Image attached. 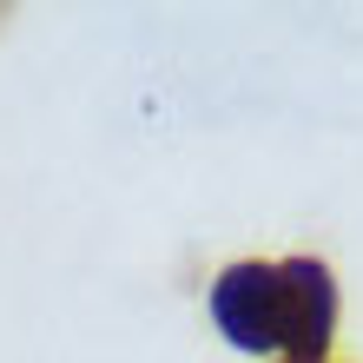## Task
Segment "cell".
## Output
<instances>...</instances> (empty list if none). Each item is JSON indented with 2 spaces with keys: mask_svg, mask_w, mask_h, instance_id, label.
I'll return each mask as SVG.
<instances>
[{
  "mask_svg": "<svg viewBox=\"0 0 363 363\" xmlns=\"http://www.w3.org/2000/svg\"><path fill=\"white\" fill-rule=\"evenodd\" d=\"M211 317L238 350H277L284 363H324L337 337V277L324 258L225 264L211 284Z\"/></svg>",
  "mask_w": 363,
  "mask_h": 363,
  "instance_id": "cell-1",
  "label": "cell"
}]
</instances>
